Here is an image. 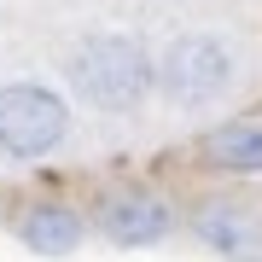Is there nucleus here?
<instances>
[{"instance_id": "obj_3", "label": "nucleus", "mask_w": 262, "mask_h": 262, "mask_svg": "<svg viewBox=\"0 0 262 262\" xmlns=\"http://www.w3.org/2000/svg\"><path fill=\"white\" fill-rule=\"evenodd\" d=\"M76 111L41 76H12L0 82V163H47L70 146Z\"/></svg>"}, {"instance_id": "obj_7", "label": "nucleus", "mask_w": 262, "mask_h": 262, "mask_svg": "<svg viewBox=\"0 0 262 262\" xmlns=\"http://www.w3.org/2000/svg\"><path fill=\"white\" fill-rule=\"evenodd\" d=\"M204 158L222 175H262V122H222V128H210Z\"/></svg>"}, {"instance_id": "obj_5", "label": "nucleus", "mask_w": 262, "mask_h": 262, "mask_svg": "<svg viewBox=\"0 0 262 262\" xmlns=\"http://www.w3.org/2000/svg\"><path fill=\"white\" fill-rule=\"evenodd\" d=\"M12 239H18L29 256L64 262V256H76L88 245V215L70 210L64 198H29V204L12 210Z\"/></svg>"}, {"instance_id": "obj_4", "label": "nucleus", "mask_w": 262, "mask_h": 262, "mask_svg": "<svg viewBox=\"0 0 262 262\" xmlns=\"http://www.w3.org/2000/svg\"><path fill=\"white\" fill-rule=\"evenodd\" d=\"M175 222H181L175 204L158 198L151 187H111L94 204V233L117 251H151L175 233Z\"/></svg>"}, {"instance_id": "obj_2", "label": "nucleus", "mask_w": 262, "mask_h": 262, "mask_svg": "<svg viewBox=\"0 0 262 262\" xmlns=\"http://www.w3.org/2000/svg\"><path fill=\"white\" fill-rule=\"evenodd\" d=\"M245 64L251 53L227 29H175L158 47V99L169 111H210L239 88Z\"/></svg>"}, {"instance_id": "obj_1", "label": "nucleus", "mask_w": 262, "mask_h": 262, "mask_svg": "<svg viewBox=\"0 0 262 262\" xmlns=\"http://www.w3.org/2000/svg\"><path fill=\"white\" fill-rule=\"evenodd\" d=\"M64 88L94 117H134L158 94V53L134 29H88L64 53Z\"/></svg>"}, {"instance_id": "obj_6", "label": "nucleus", "mask_w": 262, "mask_h": 262, "mask_svg": "<svg viewBox=\"0 0 262 262\" xmlns=\"http://www.w3.org/2000/svg\"><path fill=\"white\" fill-rule=\"evenodd\" d=\"M187 227H192V239L204 245L210 256H222V262H251L262 251V222L245 204H233V198H204V204H192Z\"/></svg>"}]
</instances>
